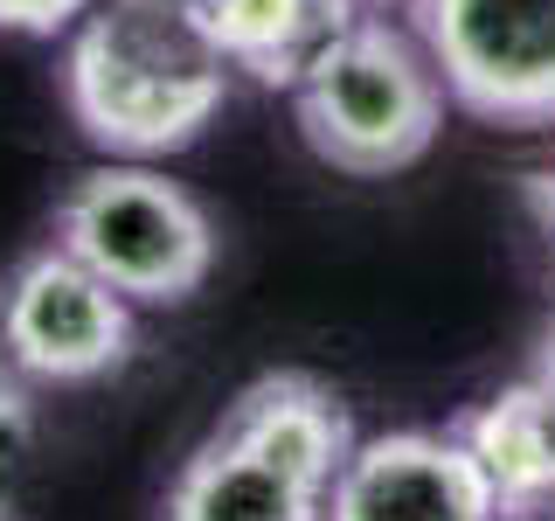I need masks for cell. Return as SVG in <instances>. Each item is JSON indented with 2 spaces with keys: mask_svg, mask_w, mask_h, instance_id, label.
I'll return each instance as SVG.
<instances>
[{
  "mask_svg": "<svg viewBox=\"0 0 555 521\" xmlns=\"http://www.w3.org/2000/svg\"><path fill=\"white\" fill-rule=\"evenodd\" d=\"M542 376L555 382V327H548V347H542Z\"/></svg>",
  "mask_w": 555,
  "mask_h": 521,
  "instance_id": "7c38bea8",
  "label": "cell"
},
{
  "mask_svg": "<svg viewBox=\"0 0 555 521\" xmlns=\"http://www.w3.org/2000/svg\"><path fill=\"white\" fill-rule=\"evenodd\" d=\"M459 445L473 452L500 521H534L555 500V382L528 376L493 390L459 424Z\"/></svg>",
  "mask_w": 555,
  "mask_h": 521,
  "instance_id": "ba28073f",
  "label": "cell"
},
{
  "mask_svg": "<svg viewBox=\"0 0 555 521\" xmlns=\"http://www.w3.org/2000/svg\"><path fill=\"white\" fill-rule=\"evenodd\" d=\"M326 521H500L459 431H382L354 439L326 486Z\"/></svg>",
  "mask_w": 555,
  "mask_h": 521,
  "instance_id": "52a82bcc",
  "label": "cell"
},
{
  "mask_svg": "<svg viewBox=\"0 0 555 521\" xmlns=\"http://www.w3.org/2000/svg\"><path fill=\"white\" fill-rule=\"evenodd\" d=\"M195 8L216 35L222 63L264 91H292L369 0H195Z\"/></svg>",
  "mask_w": 555,
  "mask_h": 521,
  "instance_id": "9c48e42d",
  "label": "cell"
},
{
  "mask_svg": "<svg viewBox=\"0 0 555 521\" xmlns=\"http://www.w3.org/2000/svg\"><path fill=\"white\" fill-rule=\"evenodd\" d=\"M306 147L354 181H389L416 167L444 132V77L430 49L389 14H354L320 63L292 84Z\"/></svg>",
  "mask_w": 555,
  "mask_h": 521,
  "instance_id": "3957f363",
  "label": "cell"
},
{
  "mask_svg": "<svg viewBox=\"0 0 555 521\" xmlns=\"http://www.w3.org/2000/svg\"><path fill=\"white\" fill-rule=\"evenodd\" d=\"M444 98L486 126H555V0H410Z\"/></svg>",
  "mask_w": 555,
  "mask_h": 521,
  "instance_id": "5b68a950",
  "label": "cell"
},
{
  "mask_svg": "<svg viewBox=\"0 0 555 521\" xmlns=\"http://www.w3.org/2000/svg\"><path fill=\"white\" fill-rule=\"evenodd\" d=\"M28 459H35V404H28L22 382H0V521L14 514Z\"/></svg>",
  "mask_w": 555,
  "mask_h": 521,
  "instance_id": "30bf717a",
  "label": "cell"
},
{
  "mask_svg": "<svg viewBox=\"0 0 555 521\" xmlns=\"http://www.w3.org/2000/svg\"><path fill=\"white\" fill-rule=\"evenodd\" d=\"M0 347L28 382H98L132 355V300L63 243L35 251L0 285Z\"/></svg>",
  "mask_w": 555,
  "mask_h": 521,
  "instance_id": "8992f818",
  "label": "cell"
},
{
  "mask_svg": "<svg viewBox=\"0 0 555 521\" xmlns=\"http://www.w3.org/2000/svg\"><path fill=\"white\" fill-rule=\"evenodd\" d=\"M56 243L77 265H91L112 292H126L132 306H173L202 292V278L216 271L208 208L181 181L139 161L77 174V188L56 208Z\"/></svg>",
  "mask_w": 555,
  "mask_h": 521,
  "instance_id": "277c9868",
  "label": "cell"
},
{
  "mask_svg": "<svg viewBox=\"0 0 555 521\" xmlns=\"http://www.w3.org/2000/svg\"><path fill=\"white\" fill-rule=\"evenodd\" d=\"M63 98L83 139L153 161L202 139L230 98V63L195 0H91L63 56Z\"/></svg>",
  "mask_w": 555,
  "mask_h": 521,
  "instance_id": "6da1fadb",
  "label": "cell"
},
{
  "mask_svg": "<svg viewBox=\"0 0 555 521\" xmlns=\"http://www.w3.org/2000/svg\"><path fill=\"white\" fill-rule=\"evenodd\" d=\"M347 452L354 424L326 382L299 369L257 376L167 486L160 521H326V486Z\"/></svg>",
  "mask_w": 555,
  "mask_h": 521,
  "instance_id": "7a4b0ae2",
  "label": "cell"
},
{
  "mask_svg": "<svg viewBox=\"0 0 555 521\" xmlns=\"http://www.w3.org/2000/svg\"><path fill=\"white\" fill-rule=\"evenodd\" d=\"M91 0H0V35H63Z\"/></svg>",
  "mask_w": 555,
  "mask_h": 521,
  "instance_id": "8fae6325",
  "label": "cell"
},
{
  "mask_svg": "<svg viewBox=\"0 0 555 521\" xmlns=\"http://www.w3.org/2000/svg\"><path fill=\"white\" fill-rule=\"evenodd\" d=\"M369 8H389V0H369Z\"/></svg>",
  "mask_w": 555,
  "mask_h": 521,
  "instance_id": "4fadbf2b",
  "label": "cell"
}]
</instances>
